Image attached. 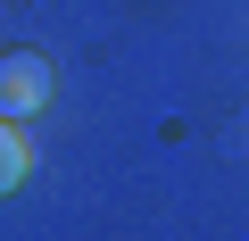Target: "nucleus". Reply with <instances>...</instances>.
<instances>
[{"label":"nucleus","instance_id":"1","mask_svg":"<svg viewBox=\"0 0 249 241\" xmlns=\"http://www.w3.org/2000/svg\"><path fill=\"white\" fill-rule=\"evenodd\" d=\"M42 108H50V58L42 50H9L0 58V116L9 125H34Z\"/></svg>","mask_w":249,"mask_h":241},{"label":"nucleus","instance_id":"2","mask_svg":"<svg viewBox=\"0 0 249 241\" xmlns=\"http://www.w3.org/2000/svg\"><path fill=\"white\" fill-rule=\"evenodd\" d=\"M25 167H34V150H25V133L9 125V116H0V191H17V183H25Z\"/></svg>","mask_w":249,"mask_h":241}]
</instances>
